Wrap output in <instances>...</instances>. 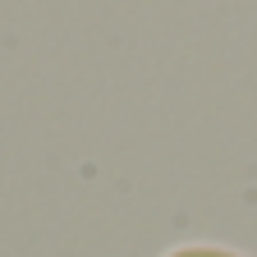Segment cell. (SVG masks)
Returning a JSON list of instances; mask_svg holds the SVG:
<instances>
[{"label": "cell", "mask_w": 257, "mask_h": 257, "mask_svg": "<svg viewBox=\"0 0 257 257\" xmlns=\"http://www.w3.org/2000/svg\"><path fill=\"white\" fill-rule=\"evenodd\" d=\"M161 257H248L239 248H225V243H179L170 252H161Z\"/></svg>", "instance_id": "obj_1"}]
</instances>
